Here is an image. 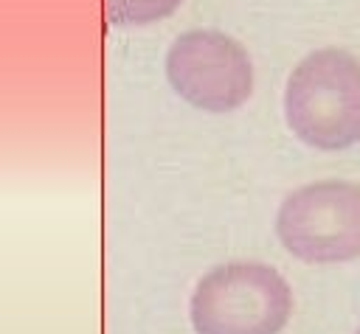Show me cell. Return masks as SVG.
Masks as SVG:
<instances>
[{
    "mask_svg": "<svg viewBox=\"0 0 360 334\" xmlns=\"http://www.w3.org/2000/svg\"><path fill=\"white\" fill-rule=\"evenodd\" d=\"M166 76L174 93L202 112H231L253 93L248 51L214 28L180 34L166 53Z\"/></svg>",
    "mask_w": 360,
    "mask_h": 334,
    "instance_id": "277c9868",
    "label": "cell"
},
{
    "mask_svg": "<svg viewBox=\"0 0 360 334\" xmlns=\"http://www.w3.org/2000/svg\"><path fill=\"white\" fill-rule=\"evenodd\" d=\"M357 334H360V328H357Z\"/></svg>",
    "mask_w": 360,
    "mask_h": 334,
    "instance_id": "8992f818",
    "label": "cell"
},
{
    "mask_svg": "<svg viewBox=\"0 0 360 334\" xmlns=\"http://www.w3.org/2000/svg\"><path fill=\"white\" fill-rule=\"evenodd\" d=\"M284 118L298 140L321 152L360 140V59L343 48H318L290 73Z\"/></svg>",
    "mask_w": 360,
    "mask_h": 334,
    "instance_id": "6da1fadb",
    "label": "cell"
},
{
    "mask_svg": "<svg viewBox=\"0 0 360 334\" xmlns=\"http://www.w3.org/2000/svg\"><path fill=\"white\" fill-rule=\"evenodd\" d=\"M290 312V283L259 261H231L208 269L188 306L197 334H278Z\"/></svg>",
    "mask_w": 360,
    "mask_h": 334,
    "instance_id": "7a4b0ae2",
    "label": "cell"
},
{
    "mask_svg": "<svg viewBox=\"0 0 360 334\" xmlns=\"http://www.w3.org/2000/svg\"><path fill=\"white\" fill-rule=\"evenodd\" d=\"M276 233L284 250L307 264L360 258V185L318 180L295 188L276 213Z\"/></svg>",
    "mask_w": 360,
    "mask_h": 334,
    "instance_id": "3957f363",
    "label": "cell"
},
{
    "mask_svg": "<svg viewBox=\"0 0 360 334\" xmlns=\"http://www.w3.org/2000/svg\"><path fill=\"white\" fill-rule=\"evenodd\" d=\"M183 0H104L107 22L115 28L152 25L180 8Z\"/></svg>",
    "mask_w": 360,
    "mask_h": 334,
    "instance_id": "5b68a950",
    "label": "cell"
}]
</instances>
